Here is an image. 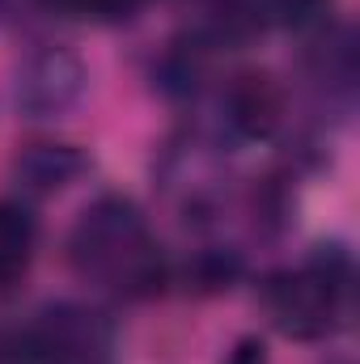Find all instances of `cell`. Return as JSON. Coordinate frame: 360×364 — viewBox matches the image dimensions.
Returning <instances> with one entry per match:
<instances>
[{
    "label": "cell",
    "instance_id": "obj_8",
    "mask_svg": "<svg viewBox=\"0 0 360 364\" xmlns=\"http://www.w3.org/2000/svg\"><path fill=\"white\" fill-rule=\"evenodd\" d=\"M327 0H229V21L246 30H268V26H305L309 17L322 13Z\"/></svg>",
    "mask_w": 360,
    "mask_h": 364
},
{
    "label": "cell",
    "instance_id": "obj_5",
    "mask_svg": "<svg viewBox=\"0 0 360 364\" xmlns=\"http://www.w3.org/2000/svg\"><path fill=\"white\" fill-rule=\"evenodd\" d=\"M85 170H90V157L77 144H51V140H43V144H26L13 157V178L30 195H55V191L73 186Z\"/></svg>",
    "mask_w": 360,
    "mask_h": 364
},
{
    "label": "cell",
    "instance_id": "obj_7",
    "mask_svg": "<svg viewBox=\"0 0 360 364\" xmlns=\"http://www.w3.org/2000/svg\"><path fill=\"white\" fill-rule=\"evenodd\" d=\"M34 259V220L17 203H0V288L17 284Z\"/></svg>",
    "mask_w": 360,
    "mask_h": 364
},
{
    "label": "cell",
    "instance_id": "obj_10",
    "mask_svg": "<svg viewBox=\"0 0 360 364\" xmlns=\"http://www.w3.org/2000/svg\"><path fill=\"white\" fill-rule=\"evenodd\" d=\"M225 364H268V352H263L259 339H242V343L229 352V360Z\"/></svg>",
    "mask_w": 360,
    "mask_h": 364
},
{
    "label": "cell",
    "instance_id": "obj_6",
    "mask_svg": "<svg viewBox=\"0 0 360 364\" xmlns=\"http://www.w3.org/2000/svg\"><path fill=\"white\" fill-rule=\"evenodd\" d=\"M280 110H284L280 90L271 85V77H263V73H242L225 90V123L238 136H246V140L271 136L275 123H280Z\"/></svg>",
    "mask_w": 360,
    "mask_h": 364
},
{
    "label": "cell",
    "instance_id": "obj_4",
    "mask_svg": "<svg viewBox=\"0 0 360 364\" xmlns=\"http://www.w3.org/2000/svg\"><path fill=\"white\" fill-rule=\"evenodd\" d=\"M81 93H85V64L64 47L34 51L17 73V106L34 119L64 114L68 106H77Z\"/></svg>",
    "mask_w": 360,
    "mask_h": 364
},
{
    "label": "cell",
    "instance_id": "obj_2",
    "mask_svg": "<svg viewBox=\"0 0 360 364\" xmlns=\"http://www.w3.org/2000/svg\"><path fill=\"white\" fill-rule=\"evenodd\" d=\"M348 292H352V263L339 250L318 255L314 263L297 272H275L263 288L271 322L288 339H322L339 326L348 314Z\"/></svg>",
    "mask_w": 360,
    "mask_h": 364
},
{
    "label": "cell",
    "instance_id": "obj_9",
    "mask_svg": "<svg viewBox=\"0 0 360 364\" xmlns=\"http://www.w3.org/2000/svg\"><path fill=\"white\" fill-rule=\"evenodd\" d=\"M55 13H73V17H97V21H123L132 17L144 0H43Z\"/></svg>",
    "mask_w": 360,
    "mask_h": 364
},
{
    "label": "cell",
    "instance_id": "obj_1",
    "mask_svg": "<svg viewBox=\"0 0 360 364\" xmlns=\"http://www.w3.org/2000/svg\"><path fill=\"white\" fill-rule=\"evenodd\" d=\"M68 259L77 275L119 292L149 296L166 279V259L140 216V208L123 195H102L90 203L68 237Z\"/></svg>",
    "mask_w": 360,
    "mask_h": 364
},
{
    "label": "cell",
    "instance_id": "obj_3",
    "mask_svg": "<svg viewBox=\"0 0 360 364\" xmlns=\"http://www.w3.org/2000/svg\"><path fill=\"white\" fill-rule=\"evenodd\" d=\"M30 339L43 348V356L51 364H97L110 352V326H106V318L85 309V305H73V301L47 305L38 314Z\"/></svg>",
    "mask_w": 360,
    "mask_h": 364
}]
</instances>
